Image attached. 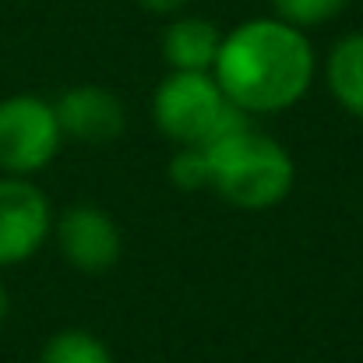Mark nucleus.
Instances as JSON below:
<instances>
[{"mask_svg": "<svg viewBox=\"0 0 363 363\" xmlns=\"http://www.w3.org/2000/svg\"><path fill=\"white\" fill-rule=\"evenodd\" d=\"M272 7H275V18L307 32V28H318L339 18L350 7V0H272Z\"/></svg>", "mask_w": 363, "mask_h": 363, "instance_id": "12", "label": "nucleus"}, {"mask_svg": "<svg viewBox=\"0 0 363 363\" xmlns=\"http://www.w3.org/2000/svg\"><path fill=\"white\" fill-rule=\"evenodd\" d=\"M53 240L60 257L85 275L110 272L123 254V233L117 219L99 205H71L53 219Z\"/></svg>", "mask_w": 363, "mask_h": 363, "instance_id": "6", "label": "nucleus"}, {"mask_svg": "<svg viewBox=\"0 0 363 363\" xmlns=\"http://www.w3.org/2000/svg\"><path fill=\"white\" fill-rule=\"evenodd\" d=\"M53 205L28 177L0 173V268L21 264L53 233Z\"/></svg>", "mask_w": 363, "mask_h": 363, "instance_id": "5", "label": "nucleus"}, {"mask_svg": "<svg viewBox=\"0 0 363 363\" xmlns=\"http://www.w3.org/2000/svg\"><path fill=\"white\" fill-rule=\"evenodd\" d=\"M7 311H11V296H7V286L0 282V325L7 321Z\"/></svg>", "mask_w": 363, "mask_h": 363, "instance_id": "14", "label": "nucleus"}, {"mask_svg": "<svg viewBox=\"0 0 363 363\" xmlns=\"http://www.w3.org/2000/svg\"><path fill=\"white\" fill-rule=\"evenodd\" d=\"M325 85L350 117L363 121V32H350L332 46L325 60Z\"/></svg>", "mask_w": 363, "mask_h": 363, "instance_id": "9", "label": "nucleus"}, {"mask_svg": "<svg viewBox=\"0 0 363 363\" xmlns=\"http://www.w3.org/2000/svg\"><path fill=\"white\" fill-rule=\"evenodd\" d=\"M205 152L212 162V191L243 212L282 205L296 184V162L289 148L250 123L205 145Z\"/></svg>", "mask_w": 363, "mask_h": 363, "instance_id": "2", "label": "nucleus"}, {"mask_svg": "<svg viewBox=\"0 0 363 363\" xmlns=\"http://www.w3.org/2000/svg\"><path fill=\"white\" fill-rule=\"evenodd\" d=\"M57 123L64 141H78V145H113L127 130V106L113 89L103 85H74L67 89L57 103Z\"/></svg>", "mask_w": 363, "mask_h": 363, "instance_id": "7", "label": "nucleus"}, {"mask_svg": "<svg viewBox=\"0 0 363 363\" xmlns=\"http://www.w3.org/2000/svg\"><path fill=\"white\" fill-rule=\"evenodd\" d=\"M318 57L303 28L282 18H250L223 35L212 78L247 117L293 110L314 85Z\"/></svg>", "mask_w": 363, "mask_h": 363, "instance_id": "1", "label": "nucleus"}, {"mask_svg": "<svg viewBox=\"0 0 363 363\" xmlns=\"http://www.w3.org/2000/svg\"><path fill=\"white\" fill-rule=\"evenodd\" d=\"M39 363H117L110 346L89 328H60L46 339Z\"/></svg>", "mask_w": 363, "mask_h": 363, "instance_id": "10", "label": "nucleus"}, {"mask_svg": "<svg viewBox=\"0 0 363 363\" xmlns=\"http://www.w3.org/2000/svg\"><path fill=\"white\" fill-rule=\"evenodd\" d=\"M152 123L173 145H212L250 123L226 99L212 71H169L152 92Z\"/></svg>", "mask_w": 363, "mask_h": 363, "instance_id": "3", "label": "nucleus"}, {"mask_svg": "<svg viewBox=\"0 0 363 363\" xmlns=\"http://www.w3.org/2000/svg\"><path fill=\"white\" fill-rule=\"evenodd\" d=\"M159 46L169 71H212L223 46V32L201 14H177L162 28Z\"/></svg>", "mask_w": 363, "mask_h": 363, "instance_id": "8", "label": "nucleus"}, {"mask_svg": "<svg viewBox=\"0 0 363 363\" xmlns=\"http://www.w3.org/2000/svg\"><path fill=\"white\" fill-rule=\"evenodd\" d=\"M169 180L177 191L191 194V191H212V162L208 152L198 145H177L173 159H169Z\"/></svg>", "mask_w": 363, "mask_h": 363, "instance_id": "11", "label": "nucleus"}, {"mask_svg": "<svg viewBox=\"0 0 363 363\" xmlns=\"http://www.w3.org/2000/svg\"><path fill=\"white\" fill-rule=\"evenodd\" d=\"M191 0H138V7L141 11H148V14H159V18H177V14H184V7H187Z\"/></svg>", "mask_w": 363, "mask_h": 363, "instance_id": "13", "label": "nucleus"}, {"mask_svg": "<svg viewBox=\"0 0 363 363\" xmlns=\"http://www.w3.org/2000/svg\"><path fill=\"white\" fill-rule=\"evenodd\" d=\"M64 145L57 110L50 99L18 92L0 99V173L32 177L46 169Z\"/></svg>", "mask_w": 363, "mask_h": 363, "instance_id": "4", "label": "nucleus"}]
</instances>
